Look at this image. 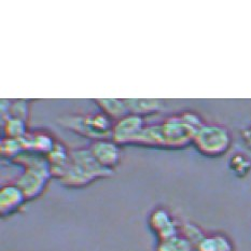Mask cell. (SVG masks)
<instances>
[{"mask_svg": "<svg viewBox=\"0 0 251 251\" xmlns=\"http://www.w3.org/2000/svg\"><path fill=\"white\" fill-rule=\"evenodd\" d=\"M196 251H233L232 244L223 236L204 237L196 245Z\"/></svg>", "mask_w": 251, "mask_h": 251, "instance_id": "obj_1", "label": "cell"}, {"mask_svg": "<svg viewBox=\"0 0 251 251\" xmlns=\"http://www.w3.org/2000/svg\"><path fill=\"white\" fill-rule=\"evenodd\" d=\"M24 195L14 188H5L1 192V209L3 215H8L18 208Z\"/></svg>", "mask_w": 251, "mask_h": 251, "instance_id": "obj_2", "label": "cell"}, {"mask_svg": "<svg viewBox=\"0 0 251 251\" xmlns=\"http://www.w3.org/2000/svg\"><path fill=\"white\" fill-rule=\"evenodd\" d=\"M157 251H192V245L188 239L174 236L162 241Z\"/></svg>", "mask_w": 251, "mask_h": 251, "instance_id": "obj_3", "label": "cell"}]
</instances>
